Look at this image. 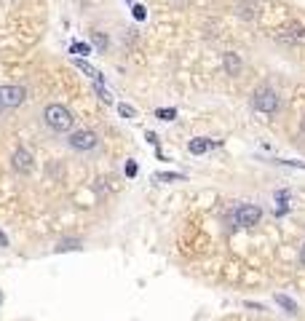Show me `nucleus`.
I'll return each mask as SVG.
<instances>
[{"instance_id": "1", "label": "nucleus", "mask_w": 305, "mask_h": 321, "mask_svg": "<svg viewBox=\"0 0 305 321\" xmlns=\"http://www.w3.org/2000/svg\"><path fill=\"white\" fill-rule=\"evenodd\" d=\"M43 123L49 126L54 134H62V132H70V129H73L75 118L64 104L51 102V104H46V110H43Z\"/></svg>"}, {"instance_id": "2", "label": "nucleus", "mask_w": 305, "mask_h": 321, "mask_svg": "<svg viewBox=\"0 0 305 321\" xmlns=\"http://www.w3.org/2000/svg\"><path fill=\"white\" fill-rule=\"evenodd\" d=\"M252 107L263 115H273L278 110V94L271 86H260L252 94Z\"/></svg>"}, {"instance_id": "3", "label": "nucleus", "mask_w": 305, "mask_h": 321, "mask_svg": "<svg viewBox=\"0 0 305 321\" xmlns=\"http://www.w3.org/2000/svg\"><path fill=\"white\" fill-rule=\"evenodd\" d=\"M263 220V209L254 206V204H238L233 209V222L238 225V228H252Z\"/></svg>"}, {"instance_id": "4", "label": "nucleus", "mask_w": 305, "mask_h": 321, "mask_svg": "<svg viewBox=\"0 0 305 321\" xmlns=\"http://www.w3.org/2000/svg\"><path fill=\"white\" fill-rule=\"evenodd\" d=\"M67 145L73 150H78V153H89V150H94L99 145V137H97V132H91V129H78V132L70 134Z\"/></svg>"}, {"instance_id": "5", "label": "nucleus", "mask_w": 305, "mask_h": 321, "mask_svg": "<svg viewBox=\"0 0 305 321\" xmlns=\"http://www.w3.org/2000/svg\"><path fill=\"white\" fill-rule=\"evenodd\" d=\"M27 99V89L16 86V83H8V86H0V104L3 107H19Z\"/></svg>"}, {"instance_id": "6", "label": "nucleus", "mask_w": 305, "mask_h": 321, "mask_svg": "<svg viewBox=\"0 0 305 321\" xmlns=\"http://www.w3.org/2000/svg\"><path fill=\"white\" fill-rule=\"evenodd\" d=\"M278 40L292 43V46H305V25L300 22H289L278 30Z\"/></svg>"}, {"instance_id": "7", "label": "nucleus", "mask_w": 305, "mask_h": 321, "mask_svg": "<svg viewBox=\"0 0 305 321\" xmlns=\"http://www.w3.org/2000/svg\"><path fill=\"white\" fill-rule=\"evenodd\" d=\"M11 166H14L19 174H30V172H32V166H35L32 153H30L27 147H16V150H14V156H11Z\"/></svg>"}, {"instance_id": "8", "label": "nucleus", "mask_w": 305, "mask_h": 321, "mask_svg": "<svg viewBox=\"0 0 305 321\" xmlns=\"http://www.w3.org/2000/svg\"><path fill=\"white\" fill-rule=\"evenodd\" d=\"M222 65H225V73H228V75H241V70H244L241 56H238V54H233V51H228V54H225Z\"/></svg>"}, {"instance_id": "9", "label": "nucleus", "mask_w": 305, "mask_h": 321, "mask_svg": "<svg viewBox=\"0 0 305 321\" xmlns=\"http://www.w3.org/2000/svg\"><path fill=\"white\" fill-rule=\"evenodd\" d=\"M214 145H220V142H209V139H204V137H195V139H190L187 150H190L193 156H204V153H206L209 147H214Z\"/></svg>"}, {"instance_id": "10", "label": "nucleus", "mask_w": 305, "mask_h": 321, "mask_svg": "<svg viewBox=\"0 0 305 321\" xmlns=\"http://www.w3.org/2000/svg\"><path fill=\"white\" fill-rule=\"evenodd\" d=\"M236 11H238V16H241V19H254V14H257V3H254V0H238Z\"/></svg>"}, {"instance_id": "11", "label": "nucleus", "mask_w": 305, "mask_h": 321, "mask_svg": "<svg viewBox=\"0 0 305 321\" xmlns=\"http://www.w3.org/2000/svg\"><path fill=\"white\" fill-rule=\"evenodd\" d=\"M73 62H75V67H78V70H83V73H86L89 78H97V83H102V73H97V70H94L89 62H83V59H73Z\"/></svg>"}, {"instance_id": "12", "label": "nucleus", "mask_w": 305, "mask_h": 321, "mask_svg": "<svg viewBox=\"0 0 305 321\" xmlns=\"http://www.w3.org/2000/svg\"><path fill=\"white\" fill-rule=\"evenodd\" d=\"M276 303L284 308L287 313H297V303H295V300H289L287 294H276Z\"/></svg>"}, {"instance_id": "13", "label": "nucleus", "mask_w": 305, "mask_h": 321, "mask_svg": "<svg viewBox=\"0 0 305 321\" xmlns=\"http://www.w3.org/2000/svg\"><path fill=\"white\" fill-rule=\"evenodd\" d=\"M156 118H158V121H174V118H177V110H174V107H158V110H156Z\"/></svg>"}, {"instance_id": "14", "label": "nucleus", "mask_w": 305, "mask_h": 321, "mask_svg": "<svg viewBox=\"0 0 305 321\" xmlns=\"http://www.w3.org/2000/svg\"><path fill=\"white\" fill-rule=\"evenodd\" d=\"M73 249H80V241L67 239V241H62L59 246H56V252H73Z\"/></svg>"}, {"instance_id": "15", "label": "nucleus", "mask_w": 305, "mask_h": 321, "mask_svg": "<svg viewBox=\"0 0 305 321\" xmlns=\"http://www.w3.org/2000/svg\"><path fill=\"white\" fill-rule=\"evenodd\" d=\"M118 113H121L123 118H137V110H134V107H132V104H123V102L118 104Z\"/></svg>"}, {"instance_id": "16", "label": "nucleus", "mask_w": 305, "mask_h": 321, "mask_svg": "<svg viewBox=\"0 0 305 321\" xmlns=\"http://www.w3.org/2000/svg\"><path fill=\"white\" fill-rule=\"evenodd\" d=\"M94 46H97L99 51H104V49H107V38H104L102 32H94Z\"/></svg>"}, {"instance_id": "17", "label": "nucleus", "mask_w": 305, "mask_h": 321, "mask_svg": "<svg viewBox=\"0 0 305 321\" xmlns=\"http://www.w3.org/2000/svg\"><path fill=\"white\" fill-rule=\"evenodd\" d=\"M132 11H134V19H137V22H145V19H147V8H145V6H134Z\"/></svg>"}, {"instance_id": "18", "label": "nucleus", "mask_w": 305, "mask_h": 321, "mask_svg": "<svg viewBox=\"0 0 305 321\" xmlns=\"http://www.w3.org/2000/svg\"><path fill=\"white\" fill-rule=\"evenodd\" d=\"M70 51H73V54H75V51H78V54H89L91 46H89V43H73V46H70Z\"/></svg>"}, {"instance_id": "19", "label": "nucleus", "mask_w": 305, "mask_h": 321, "mask_svg": "<svg viewBox=\"0 0 305 321\" xmlns=\"http://www.w3.org/2000/svg\"><path fill=\"white\" fill-rule=\"evenodd\" d=\"M156 180H158V182H161V180H163V182H180L182 177H180V174H158Z\"/></svg>"}, {"instance_id": "20", "label": "nucleus", "mask_w": 305, "mask_h": 321, "mask_svg": "<svg viewBox=\"0 0 305 321\" xmlns=\"http://www.w3.org/2000/svg\"><path fill=\"white\" fill-rule=\"evenodd\" d=\"M94 89H97V94H99V99H102L104 104H110V102H113V97H110V94H107V91H104L102 86H94Z\"/></svg>"}, {"instance_id": "21", "label": "nucleus", "mask_w": 305, "mask_h": 321, "mask_svg": "<svg viewBox=\"0 0 305 321\" xmlns=\"http://www.w3.org/2000/svg\"><path fill=\"white\" fill-rule=\"evenodd\" d=\"M126 177H128V180H132V177H137V163H134V161L126 163Z\"/></svg>"}, {"instance_id": "22", "label": "nucleus", "mask_w": 305, "mask_h": 321, "mask_svg": "<svg viewBox=\"0 0 305 321\" xmlns=\"http://www.w3.org/2000/svg\"><path fill=\"white\" fill-rule=\"evenodd\" d=\"M300 265H305V244L300 246Z\"/></svg>"}, {"instance_id": "23", "label": "nucleus", "mask_w": 305, "mask_h": 321, "mask_svg": "<svg viewBox=\"0 0 305 321\" xmlns=\"http://www.w3.org/2000/svg\"><path fill=\"white\" fill-rule=\"evenodd\" d=\"M0 246H8V241H6V236L0 233Z\"/></svg>"}, {"instance_id": "24", "label": "nucleus", "mask_w": 305, "mask_h": 321, "mask_svg": "<svg viewBox=\"0 0 305 321\" xmlns=\"http://www.w3.org/2000/svg\"><path fill=\"white\" fill-rule=\"evenodd\" d=\"M3 110H6V107H3V104H0V113H3Z\"/></svg>"}, {"instance_id": "25", "label": "nucleus", "mask_w": 305, "mask_h": 321, "mask_svg": "<svg viewBox=\"0 0 305 321\" xmlns=\"http://www.w3.org/2000/svg\"><path fill=\"white\" fill-rule=\"evenodd\" d=\"M174 3H182V0H174Z\"/></svg>"}]
</instances>
